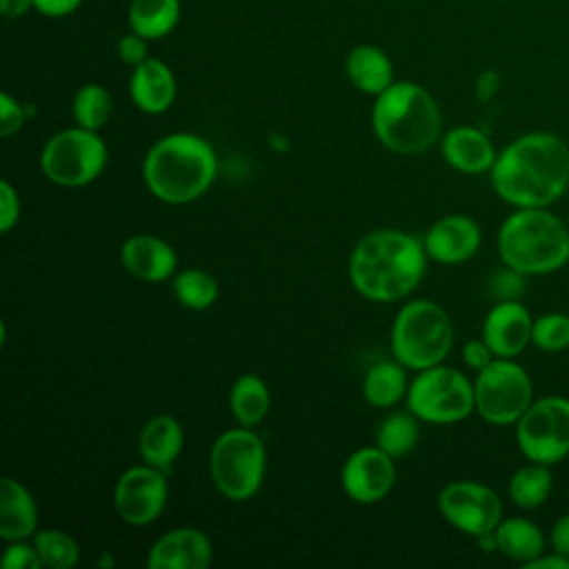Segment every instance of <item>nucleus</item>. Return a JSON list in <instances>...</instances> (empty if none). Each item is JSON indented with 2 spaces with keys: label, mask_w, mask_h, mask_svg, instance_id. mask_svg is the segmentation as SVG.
I'll list each match as a JSON object with an SVG mask.
<instances>
[{
  "label": "nucleus",
  "mask_w": 569,
  "mask_h": 569,
  "mask_svg": "<svg viewBox=\"0 0 569 569\" xmlns=\"http://www.w3.org/2000/svg\"><path fill=\"white\" fill-rule=\"evenodd\" d=\"M493 191L513 207H547L569 187V147L553 133H527L507 144L491 167Z\"/></svg>",
  "instance_id": "f257e3e1"
},
{
  "label": "nucleus",
  "mask_w": 569,
  "mask_h": 569,
  "mask_svg": "<svg viewBox=\"0 0 569 569\" xmlns=\"http://www.w3.org/2000/svg\"><path fill=\"white\" fill-rule=\"evenodd\" d=\"M427 258L422 238L400 229H378L362 236L351 249L349 282L367 300L396 302L418 287Z\"/></svg>",
  "instance_id": "f03ea898"
},
{
  "label": "nucleus",
  "mask_w": 569,
  "mask_h": 569,
  "mask_svg": "<svg viewBox=\"0 0 569 569\" xmlns=\"http://www.w3.org/2000/svg\"><path fill=\"white\" fill-rule=\"evenodd\" d=\"M218 176V156L202 136L180 131L156 140L142 160L147 189L167 204H187L207 193Z\"/></svg>",
  "instance_id": "7ed1b4c3"
},
{
  "label": "nucleus",
  "mask_w": 569,
  "mask_h": 569,
  "mask_svg": "<svg viewBox=\"0 0 569 569\" xmlns=\"http://www.w3.org/2000/svg\"><path fill=\"white\" fill-rule=\"evenodd\" d=\"M371 127L393 153H422L440 138L442 116L433 96L416 82H393L373 100Z\"/></svg>",
  "instance_id": "20e7f679"
},
{
  "label": "nucleus",
  "mask_w": 569,
  "mask_h": 569,
  "mask_svg": "<svg viewBox=\"0 0 569 569\" xmlns=\"http://www.w3.org/2000/svg\"><path fill=\"white\" fill-rule=\"evenodd\" d=\"M498 253L520 273H551L569 260V229L542 207H520L498 231Z\"/></svg>",
  "instance_id": "39448f33"
},
{
  "label": "nucleus",
  "mask_w": 569,
  "mask_h": 569,
  "mask_svg": "<svg viewBox=\"0 0 569 569\" xmlns=\"http://www.w3.org/2000/svg\"><path fill=\"white\" fill-rule=\"evenodd\" d=\"M391 353L411 371L440 365L453 345L449 313L433 300L405 302L391 325Z\"/></svg>",
  "instance_id": "423d86ee"
},
{
  "label": "nucleus",
  "mask_w": 569,
  "mask_h": 569,
  "mask_svg": "<svg viewBox=\"0 0 569 569\" xmlns=\"http://www.w3.org/2000/svg\"><path fill=\"white\" fill-rule=\"evenodd\" d=\"M267 449L251 427L222 431L209 449V476L220 496L231 502L251 500L264 480Z\"/></svg>",
  "instance_id": "0eeeda50"
},
{
  "label": "nucleus",
  "mask_w": 569,
  "mask_h": 569,
  "mask_svg": "<svg viewBox=\"0 0 569 569\" xmlns=\"http://www.w3.org/2000/svg\"><path fill=\"white\" fill-rule=\"evenodd\" d=\"M407 409L431 425H451L476 409L473 385L465 373L447 365L416 371L405 396Z\"/></svg>",
  "instance_id": "6e6552de"
},
{
  "label": "nucleus",
  "mask_w": 569,
  "mask_h": 569,
  "mask_svg": "<svg viewBox=\"0 0 569 569\" xmlns=\"http://www.w3.org/2000/svg\"><path fill=\"white\" fill-rule=\"evenodd\" d=\"M107 144L98 131L69 127L53 133L40 151L44 178L58 187H84L107 167Z\"/></svg>",
  "instance_id": "1a4fd4ad"
},
{
  "label": "nucleus",
  "mask_w": 569,
  "mask_h": 569,
  "mask_svg": "<svg viewBox=\"0 0 569 569\" xmlns=\"http://www.w3.org/2000/svg\"><path fill=\"white\" fill-rule=\"evenodd\" d=\"M476 411L491 425H511L531 405V380L509 358H493L473 382Z\"/></svg>",
  "instance_id": "9d476101"
},
{
  "label": "nucleus",
  "mask_w": 569,
  "mask_h": 569,
  "mask_svg": "<svg viewBox=\"0 0 569 569\" xmlns=\"http://www.w3.org/2000/svg\"><path fill=\"white\" fill-rule=\"evenodd\" d=\"M516 440L527 460L560 462L569 453V400L551 396L529 405L516 422Z\"/></svg>",
  "instance_id": "9b49d317"
},
{
  "label": "nucleus",
  "mask_w": 569,
  "mask_h": 569,
  "mask_svg": "<svg viewBox=\"0 0 569 569\" xmlns=\"http://www.w3.org/2000/svg\"><path fill=\"white\" fill-rule=\"evenodd\" d=\"M440 516L462 533L480 538L502 520V502L493 489L473 480H456L438 493Z\"/></svg>",
  "instance_id": "f8f14e48"
},
{
  "label": "nucleus",
  "mask_w": 569,
  "mask_h": 569,
  "mask_svg": "<svg viewBox=\"0 0 569 569\" xmlns=\"http://www.w3.org/2000/svg\"><path fill=\"white\" fill-rule=\"evenodd\" d=\"M169 500L167 471L147 462L124 469L113 487L116 513L133 527H147L158 520Z\"/></svg>",
  "instance_id": "ddd939ff"
},
{
  "label": "nucleus",
  "mask_w": 569,
  "mask_h": 569,
  "mask_svg": "<svg viewBox=\"0 0 569 569\" xmlns=\"http://www.w3.org/2000/svg\"><path fill=\"white\" fill-rule=\"evenodd\" d=\"M393 460L378 445L351 451L340 471V485L347 498L358 505H373L387 498L396 485Z\"/></svg>",
  "instance_id": "4468645a"
},
{
  "label": "nucleus",
  "mask_w": 569,
  "mask_h": 569,
  "mask_svg": "<svg viewBox=\"0 0 569 569\" xmlns=\"http://www.w3.org/2000/svg\"><path fill=\"white\" fill-rule=\"evenodd\" d=\"M213 545L202 529L176 527L164 531L147 553L149 569H207Z\"/></svg>",
  "instance_id": "2eb2a0df"
},
{
  "label": "nucleus",
  "mask_w": 569,
  "mask_h": 569,
  "mask_svg": "<svg viewBox=\"0 0 569 569\" xmlns=\"http://www.w3.org/2000/svg\"><path fill=\"white\" fill-rule=\"evenodd\" d=\"M480 227L462 213H451L436 220L422 236L427 256L442 264H458L469 260L480 249Z\"/></svg>",
  "instance_id": "dca6fc26"
},
{
  "label": "nucleus",
  "mask_w": 569,
  "mask_h": 569,
  "mask_svg": "<svg viewBox=\"0 0 569 569\" xmlns=\"http://www.w3.org/2000/svg\"><path fill=\"white\" fill-rule=\"evenodd\" d=\"M120 262L133 278L144 282H162L178 271L176 249L153 233H136L127 238L120 247Z\"/></svg>",
  "instance_id": "f3484780"
},
{
  "label": "nucleus",
  "mask_w": 569,
  "mask_h": 569,
  "mask_svg": "<svg viewBox=\"0 0 569 569\" xmlns=\"http://www.w3.org/2000/svg\"><path fill=\"white\" fill-rule=\"evenodd\" d=\"M531 316L518 300H500L485 318L482 338L496 358H513L531 340Z\"/></svg>",
  "instance_id": "a211bd4d"
},
{
  "label": "nucleus",
  "mask_w": 569,
  "mask_h": 569,
  "mask_svg": "<svg viewBox=\"0 0 569 569\" xmlns=\"http://www.w3.org/2000/svg\"><path fill=\"white\" fill-rule=\"evenodd\" d=\"M178 93V82L167 62L147 58L133 67L129 78V96L133 104L149 116L164 113Z\"/></svg>",
  "instance_id": "6ab92c4d"
},
{
  "label": "nucleus",
  "mask_w": 569,
  "mask_h": 569,
  "mask_svg": "<svg viewBox=\"0 0 569 569\" xmlns=\"http://www.w3.org/2000/svg\"><path fill=\"white\" fill-rule=\"evenodd\" d=\"M38 531V505L33 493L16 478H0V538L24 540Z\"/></svg>",
  "instance_id": "aec40b11"
},
{
  "label": "nucleus",
  "mask_w": 569,
  "mask_h": 569,
  "mask_svg": "<svg viewBox=\"0 0 569 569\" xmlns=\"http://www.w3.org/2000/svg\"><path fill=\"white\" fill-rule=\"evenodd\" d=\"M442 158L449 167L462 173L491 171L496 162V149L491 140L476 127H453L440 142Z\"/></svg>",
  "instance_id": "412c9836"
},
{
  "label": "nucleus",
  "mask_w": 569,
  "mask_h": 569,
  "mask_svg": "<svg viewBox=\"0 0 569 569\" xmlns=\"http://www.w3.org/2000/svg\"><path fill=\"white\" fill-rule=\"evenodd\" d=\"M184 445L182 425L169 413H158L144 422L138 436V453L142 462L169 471Z\"/></svg>",
  "instance_id": "4be33fe9"
},
{
  "label": "nucleus",
  "mask_w": 569,
  "mask_h": 569,
  "mask_svg": "<svg viewBox=\"0 0 569 569\" xmlns=\"http://www.w3.org/2000/svg\"><path fill=\"white\" fill-rule=\"evenodd\" d=\"M345 71L349 82L369 96H380L393 80V64L389 56L373 44H358L347 53Z\"/></svg>",
  "instance_id": "5701e85b"
},
{
  "label": "nucleus",
  "mask_w": 569,
  "mask_h": 569,
  "mask_svg": "<svg viewBox=\"0 0 569 569\" xmlns=\"http://www.w3.org/2000/svg\"><path fill=\"white\" fill-rule=\"evenodd\" d=\"M409 376L407 367L402 362L393 360H380L373 362L365 378H362V396L371 407L387 409L398 405L409 389Z\"/></svg>",
  "instance_id": "b1692460"
},
{
  "label": "nucleus",
  "mask_w": 569,
  "mask_h": 569,
  "mask_svg": "<svg viewBox=\"0 0 569 569\" xmlns=\"http://www.w3.org/2000/svg\"><path fill=\"white\" fill-rule=\"evenodd\" d=\"M271 407V393L267 382L256 373H242L229 389V409L238 425H260Z\"/></svg>",
  "instance_id": "393cba45"
},
{
  "label": "nucleus",
  "mask_w": 569,
  "mask_h": 569,
  "mask_svg": "<svg viewBox=\"0 0 569 569\" xmlns=\"http://www.w3.org/2000/svg\"><path fill=\"white\" fill-rule=\"evenodd\" d=\"M493 538H496V549L502 556H507L509 560H518L522 565L542 556L545 551L542 531L525 518L500 520L498 527L493 529Z\"/></svg>",
  "instance_id": "a878e982"
},
{
  "label": "nucleus",
  "mask_w": 569,
  "mask_h": 569,
  "mask_svg": "<svg viewBox=\"0 0 569 569\" xmlns=\"http://www.w3.org/2000/svg\"><path fill=\"white\" fill-rule=\"evenodd\" d=\"M180 20V0H131L129 27L147 40L169 36Z\"/></svg>",
  "instance_id": "bb28decb"
},
{
  "label": "nucleus",
  "mask_w": 569,
  "mask_h": 569,
  "mask_svg": "<svg viewBox=\"0 0 569 569\" xmlns=\"http://www.w3.org/2000/svg\"><path fill=\"white\" fill-rule=\"evenodd\" d=\"M418 422L420 418H416L409 409L391 411L378 422L373 431V440L391 458H402L409 451H413V447L418 445V436H420Z\"/></svg>",
  "instance_id": "cd10ccee"
},
{
  "label": "nucleus",
  "mask_w": 569,
  "mask_h": 569,
  "mask_svg": "<svg viewBox=\"0 0 569 569\" xmlns=\"http://www.w3.org/2000/svg\"><path fill=\"white\" fill-rule=\"evenodd\" d=\"M171 291L176 300L191 311L209 309L220 293L218 280L209 271L198 267L176 271V276L171 278Z\"/></svg>",
  "instance_id": "c85d7f7f"
},
{
  "label": "nucleus",
  "mask_w": 569,
  "mask_h": 569,
  "mask_svg": "<svg viewBox=\"0 0 569 569\" xmlns=\"http://www.w3.org/2000/svg\"><path fill=\"white\" fill-rule=\"evenodd\" d=\"M111 111H113L111 93L98 82L82 84L71 100V113L76 124L91 131H100L109 122Z\"/></svg>",
  "instance_id": "c756f323"
},
{
  "label": "nucleus",
  "mask_w": 569,
  "mask_h": 569,
  "mask_svg": "<svg viewBox=\"0 0 569 569\" xmlns=\"http://www.w3.org/2000/svg\"><path fill=\"white\" fill-rule=\"evenodd\" d=\"M551 491V473L547 465L533 462L518 469L509 480V496L522 509L540 507Z\"/></svg>",
  "instance_id": "7c9ffc66"
},
{
  "label": "nucleus",
  "mask_w": 569,
  "mask_h": 569,
  "mask_svg": "<svg viewBox=\"0 0 569 569\" xmlns=\"http://www.w3.org/2000/svg\"><path fill=\"white\" fill-rule=\"evenodd\" d=\"M40 562L47 569H71L80 560V547L76 538L62 529H38L33 533Z\"/></svg>",
  "instance_id": "2f4dec72"
},
{
  "label": "nucleus",
  "mask_w": 569,
  "mask_h": 569,
  "mask_svg": "<svg viewBox=\"0 0 569 569\" xmlns=\"http://www.w3.org/2000/svg\"><path fill=\"white\" fill-rule=\"evenodd\" d=\"M531 342L545 351H558L569 345V316L547 313L533 322Z\"/></svg>",
  "instance_id": "473e14b6"
},
{
  "label": "nucleus",
  "mask_w": 569,
  "mask_h": 569,
  "mask_svg": "<svg viewBox=\"0 0 569 569\" xmlns=\"http://www.w3.org/2000/svg\"><path fill=\"white\" fill-rule=\"evenodd\" d=\"M0 565L2 569H40L42 567L38 549L31 538L9 540L2 551Z\"/></svg>",
  "instance_id": "72a5a7b5"
},
{
  "label": "nucleus",
  "mask_w": 569,
  "mask_h": 569,
  "mask_svg": "<svg viewBox=\"0 0 569 569\" xmlns=\"http://www.w3.org/2000/svg\"><path fill=\"white\" fill-rule=\"evenodd\" d=\"M27 118H29L27 107H22L13 96L2 91L0 93V136L9 138L18 133Z\"/></svg>",
  "instance_id": "f704fd0d"
},
{
  "label": "nucleus",
  "mask_w": 569,
  "mask_h": 569,
  "mask_svg": "<svg viewBox=\"0 0 569 569\" xmlns=\"http://www.w3.org/2000/svg\"><path fill=\"white\" fill-rule=\"evenodd\" d=\"M20 220V196L13 184L2 178L0 180V231H11Z\"/></svg>",
  "instance_id": "c9c22d12"
},
{
  "label": "nucleus",
  "mask_w": 569,
  "mask_h": 569,
  "mask_svg": "<svg viewBox=\"0 0 569 569\" xmlns=\"http://www.w3.org/2000/svg\"><path fill=\"white\" fill-rule=\"evenodd\" d=\"M522 273L507 267L498 273L491 276L489 280V289L498 300H518V296L522 293Z\"/></svg>",
  "instance_id": "e433bc0d"
},
{
  "label": "nucleus",
  "mask_w": 569,
  "mask_h": 569,
  "mask_svg": "<svg viewBox=\"0 0 569 569\" xmlns=\"http://www.w3.org/2000/svg\"><path fill=\"white\" fill-rule=\"evenodd\" d=\"M147 42H149V40L142 38V36H138L136 31L122 36V38L118 40V58H120L124 64H129V67L140 64L142 60L149 58V56H147Z\"/></svg>",
  "instance_id": "4c0bfd02"
},
{
  "label": "nucleus",
  "mask_w": 569,
  "mask_h": 569,
  "mask_svg": "<svg viewBox=\"0 0 569 569\" xmlns=\"http://www.w3.org/2000/svg\"><path fill=\"white\" fill-rule=\"evenodd\" d=\"M462 360H465L467 367L480 371V369H485V367L493 360V351H491V347L485 342V338H476V340L465 342V347H462Z\"/></svg>",
  "instance_id": "58836bf2"
},
{
  "label": "nucleus",
  "mask_w": 569,
  "mask_h": 569,
  "mask_svg": "<svg viewBox=\"0 0 569 569\" xmlns=\"http://www.w3.org/2000/svg\"><path fill=\"white\" fill-rule=\"evenodd\" d=\"M82 0H33V9L47 18H64L73 13Z\"/></svg>",
  "instance_id": "ea45409f"
},
{
  "label": "nucleus",
  "mask_w": 569,
  "mask_h": 569,
  "mask_svg": "<svg viewBox=\"0 0 569 569\" xmlns=\"http://www.w3.org/2000/svg\"><path fill=\"white\" fill-rule=\"evenodd\" d=\"M551 547L553 553L569 558V513H565L551 529Z\"/></svg>",
  "instance_id": "a19ab883"
},
{
  "label": "nucleus",
  "mask_w": 569,
  "mask_h": 569,
  "mask_svg": "<svg viewBox=\"0 0 569 569\" xmlns=\"http://www.w3.org/2000/svg\"><path fill=\"white\" fill-rule=\"evenodd\" d=\"M498 84H500L498 73L496 71H485V73H480V78L476 82V96L480 100H489L498 91Z\"/></svg>",
  "instance_id": "79ce46f5"
},
{
  "label": "nucleus",
  "mask_w": 569,
  "mask_h": 569,
  "mask_svg": "<svg viewBox=\"0 0 569 569\" xmlns=\"http://www.w3.org/2000/svg\"><path fill=\"white\" fill-rule=\"evenodd\" d=\"M527 569H569V558L553 553V556H538L529 562H525Z\"/></svg>",
  "instance_id": "37998d69"
},
{
  "label": "nucleus",
  "mask_w": 569,
  "mask_h": 569,
  "mask_svg": "<svg viewBox=\"0 0 569 569\" xmlns=\"http://www.w3.org/2000/svg\"><path fill=\"white\" fill-rule=\"evenodd\" d=\"M29 9H33V0H0V13L9 20L22 18Z\"/></svg>",
  "instance_id": "c03bdc74"
}]
</instances>
